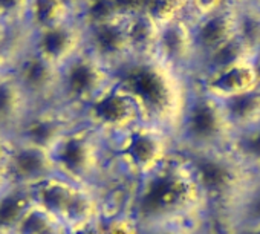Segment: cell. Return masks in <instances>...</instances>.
<instances>
[{"mask_svg": "<svg viewBox=\"0 0 260 234\" xmlns=\"http://www.w3.org/2000/svg\"><path fill=\"white\" fill-rule=\"evenodd\" d=\"M128 210L140 226L153 223L201 226L207 205L185 158L176 152L161 169L134 185Z\"/></svg>", "mask_w": 260, "mask_h": 234, "instance_id": "1", "label": "cell"}, {"mask_svg": "<svg viewBox=\"0 0 260 234\" xmlns=\"http://www.w3.org/2000/svg\"><path fill=\"white\" fill-rule=\"evenodd\" d=\"M113 75L115 83L137 103L143 120L175 137L193 80L155 55L134 57Z\"/></svg>", "mask_w": 260, "mask_h": 234, "instance_id": "2", "label": "cell"}, {"mask_svg": "<svg viewBox=\"0 0 260 234\" xmlns=\"http://www.w3.org/2000/svg\"><path fill=\"white\" fill-rule=\"evenodd\" d=\"M107 144L115 173L132 184L155 173L178 152L169 130L146 121Z\"/></svg>", "mask_w": 260, "mask_h": 234, "instance_id": "3", "label": "cell"}, {"mask_svg": "<svg viewBox=\"0 0 260 234\" xmlns=\"http://www.w3.org/2000/svg\"><path fill=\"white\" fill-rule=\"evenodd\" d=\"M57 175L66 181L98 188L116 175L107 141L78 121L52 150Z\"/></svg>", "mask_w": 260, "mask_h": 234, "instance_id": "4", "label": "cell"}, {"mask_svg": "<svg viewBox=\"0 0 260 234\" xmlns=\"http://www.w3.org/2000/svg\"><path fill=\"white\" fill-rule=\"evenodd\" d=\"M233 133L219 99L193 83L175 132L176 150L184 155L225 150Z\"/></svg>", "mask_w": 260, "mask_h": 234, "instance_id": "5", "label": "cell"}, {"mask_svg": "<svg viewBox=\"0 0 260 234\" xmlns=\"http://www.w3.org/2000/svg\"><path fill=\"white\" fill-rule=\"evenodd\" d=\"M181 155L190 167L207 210H228L252 179L226 149Z\"/></svg>", "mask_w": 260, "mask_h": 234, "instance_id": "6", "label": "cell"}, {"mask_svg": "<svg viewBox=\"0 0 260 234\" xmlns=\"http://www.w3.org/2000/svg\"><path fill=\"white\" fill-rule=\"evenodd\" d=\"M115 83L113 71L83 49L60 68L55 106L78 120V115Z\"/></svg>", "mask_w": 260, "mask_h": 234, "instance_id": "7", "label": "cell"}, {"mask_svg": "<svg viewBox=\"0 0 260 234\" xmlns=\"http://www.w3.org/2000/svg\"><path fill=\"white\" fill-rule=\"evenodd\" d=\"M31 191L34 199L55 214L68 229L95 223L101 216V202L95 188L66 181L58 175Z\"/></svg>", "mask_w": 260, "mask_h": 234, "instance_id": "8", "label": "cell"}, {"mask_svg": "<svg viewBox=\"0 0 260 234\" xmlns=\"http://www.w3.org/2000/svg\"><path fill=\"white\" fill-rule=\"evenodd\" d=\"M78 121L100 133L107 143L143 123V115L125 90L113 83L78 115Z\"/></svg>", "mask_w": 260, "mask_h": 234, "instance_id": "9", "label": "cell"}, {"mask_svg": "<svg viewBox=\"0 0 260 234\" xmlns=\"http://www.w3.org/2000/svg\"><path fill=\"white\" fill-rule=\"evenodd\" d=\"M128 11L84 19V49L113 72L134 58L127 29Z\"/></svg>", "mask_w": 260, "mask_h": 234, "instance_id": "10", "label": "cell"}, {"mask_svg": "<svg viewBox=\"0 0 260 234\" xmlns=\"http://www.w3.org/2000/svg\"><path fill=\"white\" fill-rule=\"evenodd\" d=\"M10 71L34 106L55 104L60 69L32 52L23 42L11 57Z\"/></svg>", "mask_w": 260, "mask_h": 234, "instance_id": "11", "label": "cell"}, {"mask_svg": "<svg viewBox=\"0 0 260 234\" xmlns=\"http://www.w3.org/2000/svg\"><path fill=\"white\" fill-rule=\"evenodd\" d=\"M23 43L60 69L84 49V20L68 19L54 26L28 32Z\"/></svg>", "mask_w": 260, "mask_h": 234, "instance_id": "12", "label": "cell"}, {"mask_svg": "<svg viewBox=\"0 0 260 234\" xmlns=\"http://www.w3.org/2000/svg\"><path fill=\"white\" fill-rule=\"evenodd\" d=\"M78 123L75 116L55 104L36 106L13 133V138L40 149L52 150Z\"/></svg>", "mask_w": 260, "mask_h": 234, "instance_id": "13", "label": "cell"}, {"mask_svg": "<svg viewBox=\"0 0 260 234\" xmlns=\"http://www.w3.org/2000/svg\"><path fill=\"white\" fill-rule=\"evenodd\" d=\"M155 57L193 80L196 71V51L188 19L178 13L161 22Z\"/></svg>", "mask_w": 260, "mask_h": 234, "instance_id": "14", "label": "cell"}, {"mask_svg": "<svg viewBox=\"0 0 260 234\" xmlns=\"http://www.w3.org/2000/svg\"><path fill=\"white\" fill-rule=\"evenodd\" d=\"M5 169L14 187L28 190H34L57 176L55 162L49 150L14 138Z\"/></svg>", "mask_w": 260, "mask_h": 234, "instance_id": "15", "label": "cell"}, {"mask_svg": "<svg viewBox=\"0 0 260 234\" xmlns=\"http://www.w3.org/2000/svg\"><path fill=\"white\" fill-rule=\"evenodd\" d=\"M236 10L237 7L228 4L210 16L188 20L196 51V68L208 55L236 39Z\"/></svg>", "mask_w": 260, "mask_h": 234, "instance_id": "16", "label": "cell"}, {"mask_svg": "<svg viewBox=\"0 0 260 234\" xmlns=\"http://www.w3.org/2000/svg\"><path fill=\"white\" fill-rule=\"evenodd\" d=\"M205 93L216 99H226L260 86V78L255 71L254 60H246L213 75L193 81Z\"/></svg>", "mask_w": 260, "mask_h": 234, "instance_id": "17", "label": "cell"}, {"mask_svg": "<svg viewBox=\"0 0 260 234\" xmlns=\"http://www.w3.org/2000/svg\"><path fill=\"white\" fill-rule=\"evenodd\" d=\"M36 107L13 72L0 74V130L13 135L26 115Z\"/></svg>", "mask_w": 260, "mask_h": 234, "instance_id": "18", "label": "cell"}, {"mask_svg": "<svg viewBox=\"0 0 260 234\" xmlns=\"http://www.w3.org/2000/svg\"><path fill=\"white\" fill-rule=\"evenodd\" d=\"M161 22H158L147 10H130L127 29L132 43L134 57L153 55Z\"/></svg>", "mask_w": 260, "mask_h": 234, "instance_id": "19", "label": "cell"}, {"mask_svg": "<svg viewBox=\"0 0 260 234\" xmlns=\"http://www.w3.org/2000/svg\"><path fill=\"white\" fill-rule=\"evenodd\" d=\"M219 103L233 132H239L260 123V86L249 92L219 99Z\"/></svg>", "mask_w": 260, "mask_h": 234, "instance_id": "20", "label": "cell"}, {"mask_svg": "<svg viewBox=\"0 0 260 234\" xmlns=\"http://www.w3.org/2000/svg\"><path fill=\"white\" fill-rule=\"evenodd\" d=\"M226 150L252 178H260V123L234 132Z\"/></svg>", "mask_w": 260, "mask_h": 234, "instance_id": "21", "label": "cell"}, {"mask_svg": "<svg viewBox=\"0 0 260 234\" xmlns=\"http://www.w3.org/2000/svg\"><path fill=\"white\" fill-rule=\"evenodd\" d=\"M226 211L234 229L260 226V178H252Z\"/></svg>", "mask_w": 260, "mask_h": 234, "instance_id": "22", "label": "cell"}, {"mask_svg": "<svg viewBox=\"0 0 260 234\" xmlns=\"http://www.w3.org/2000/svg\"><path fill=\"white\" fill-rule=\"evenodd\" d=\"M72 19L60 0H29L23 22L25 34L54 26Z\"/></svg>", "mask_w": 260, "mask_h": 234, "instance_id": "23", "label": "cell"}, {"mask_svg": "<svg viewBox=\"0 0 260 234\" xmlns=\"http://www.w3.org/2000/svg\"><path fill=\"white\" fill-rule=\"evenodd\" d=\"M32 202L34 194L31 190L13 185L0 197V232H14Z\"/></svg>", "mask_w": 260, "mask_h": 234, "instance_id": "24", "label": "cell"}, {"mask_svg": "<svg viewBox=\"0 0 260 234\" xmlns=\"http://www.w3.org/2000/svg\"><path fill=\"white\" fill-rule=\"evenodd\" d=\"M236 39L254 57L260 51V4L239 5L236 10Z\"/></svg>", "mask_w": 260, "mask_h": 234, "instance_id": "25", "label": "cell"}, {"mask_svg": "<svg viewBox=\"0 0 260 234\" xmlns=\"http://www.w3.org/2000/svg\"><path fill=\"white\" fill-rule=\"evenodd\" d=\"M66 225L36 199L13 234H66Z\"/></svg>", "mask_w": 260, "mask_h": 234, "instance_id": "26", "label": "cell"}, {"mask_svg": "<svg viewBox=\"0 0 260 234\" xmlns=\"http://www.w3.org/2000/svg\"><path fill=\"white\" fill-rule=\"evenodd\" d=\"M100 234H140L141 226L128 208L101 213L96 222Z\"/></svg>", "mask_w": 260, "mask_h": 234, "instance_id": "27", "label": "cell"}, {"mask_svg": "<svg viewBox=\"0 0 260 234\" xmlns=\"http://www.w3.org/2000/svg\"><path fill=\"white\" fill-rule=\"evenodd\" d=\"M29 0H0V23L23 29Z\"/></svg>", "mask_w": 260, "mask_h": 234, "instance_id": "28", "label": "cell"}, {"mask_svg": "<svg viewBox=\"0 0 260 234\" xmlns=\"http://www.w3.org/2000/svg\"><path fill=\"white\" fill-rule=\"evenodd\" d=\"M140 234H202L201 226L188 223H153L143 225Z\"/></svg>", "mask_w": 260, "mask_h": 234, "instance_id": "29", "label": "cell"}, {"mask_svg": "<svg viewBox=\"0 0 260 234\" xmlns=\"http://www.w3.org/2000/svg\"><path fill=\"white\" fill-rule=\"evenodd\" d=\"M72 19L84 20L89 13V0H60Z\"/></svg>", "mask_w": 260, "mask_h": 234, "instance_id": "30", "label": "cell"}, {"mask_svg": "<svg viewBox=\"0 0 260 234\" xmlns=\"http://www.w3.org/2000/svg\"><path fill=\"white\" fill-rule=\"evenodd\" d=\"M13 146V135L0 130V167H4L7 164L8 155L11 152Z\"/></svg>", "mask_w": 260, "mask_h": 234, "instance_id": "31", "label": "cell"}, {"mask_svg": "<svg viewBox=\"0 0 260 234\" xmlns=\"http://www.w3.org/2000/svg\"><path fill=\"white\" fill-rule=\"evenodd\" d=\"M96 222L95 223L81 225V226H75V228H69V229H66V234H100Z\"/></svg>", "mask_w": 260, "mask_h": 234, "instance_id": "32", "label": "cell"}, {"mask_svg": "<svg viewBox=\"0 0 260 234\" xmlns=\"http://www.w3.org/2000/svg\"><path fill=\"white\" fill-rule=\"evenodd\" d=\"M11 187H13V184H11V181H10V176H8V173H7L5 165H4V167H0V197H2Z\"/></svg>", "mask_w": 260, "mask_h": 234, "instance_id": "33", "label": "cell"}, {"mask_svg": "<svg viewBox=\"0 0 260 234\" xmlns=\"http://www.w3.org/2000/svg\"><path fill=\"white\" fill-rule=\"evenodd\" d=\"M233 234H260V226H242V228H236Z\"/></svg>", "mask_w": 260, "mask_h": 234, "instance_id": "34", "label": "cell"}, {"mask_svg": "<svg viewBox=\"0 0 260 234\" xmlns=\"http://www.w3.org/2000/svg\"><path fill=\"white\" fill-rule=\"evenodd\" d=\"M254 64H255V71H257V75H258V78H260V51H258V52H257V55H255Z\"/></svg>", "mask_w": 260, "mask_h": 234, "instance_id": "35", "label": "cell"}, {"mask_svg": "<svg viewBox=\"0 0 260 234\" xmlns=\"http://www.w3.org/2000/svg\"><path fill=\"white\" fill-rule=\"evenodd\" d=\"M0 234H13V232H0Z\"/></svg>", "mask_w": 260, "mask_h": 234, "instance_id": "36", "label": "cell"}]
</instances>
